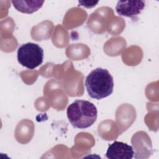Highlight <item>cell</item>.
Listing matches in <instances>:
<instances>
[{
  "label": "cell",
  "instance_id": "1",
  "mask_svg": "<svg viewBox=\"0 0 159 159\" xmlns=\"http://www.w3.org/2000/svg\"><path fill=\"white\" fill-rule=\"evenodd\" d=\"M85 86L89 96L98 100L110 96L113 92V78L106 69L97 68L86 76Z\"/></svg>",
  "mask_w": 159,
  "mask_h": 159
},
{
  "label": "cell",
  "instance_id": "2",
  "mask_svg": "<svg viewBox=\"0 0 159 159\" xmlns=\"http://www.w3.org/2000/svg\"><path fill=\"white\" fill-rule=\"evenodd\" d=\"M66 114L73 127L78 129H86L96 122L98 110L93 103L88 101L78 99L68 106Z\"/></svg>",
  "mask_w": 159,
  "mask_h": 159
},
{
  "label": "cell",
  "instance_id": "3",
  "mask_svg": "<svg viewBox=\"0 0 159 159\" xmlns=\"http://www.w3.org/2000/svg\"><path fill=\"white\" fill-rule=\"evenodd\" d=\"M17 54L18 62L29 69H34L43 62V50L34 43L22 44L19 47Z\"/></svg>",
  "mask_w": 159,
  "mask_h": 159
},
{
  "label": "cell",
  "instance_id": "4",
  "mask_svg": "<svg viewBox=\"0 0 159 159\" xmlns=\"http://www.w3.org/2000/svg\"><path fill=\"white\" fill-rule=\"evenodd\" d=\"M145 6L144 1H118L116 11L120 16L134 17L142 12Z\"/></svg>",
  "mask_w": 159,
  "mask_h": 159
},
{
  "label": "cell",
  "instance_id": "5",
  "mask_svg": "<svg viewBox=\"0 0 159 159\" xmlns=\"http://www.w3.org/2000/svg\"><path fill=\"white\" fill-rule=\"evenodd\" d=\"M134 151L131 145L122 142L115 141L109 145L106 157L109 159H131Z\"/></svg>",
  "mask_w": 159,
  "mask_h": 159
},
{
  "label": "cell",
  "instance_id": "6",
  "mask_svg": "<svg viewBox=\"0 0 159 159\" xmlns=\"http://www.w3.org/2000/svg\"><path fill=\"white\" fill-rule=\"evenodd\" d=\"M44 1H12L15 9L22 13L32 14L42 7Z\"/></svg>",
  "mask_w": 159,
  "mask_h": 159
},
{
  "label": "cell",
  "instance_id": "7",
  "mask_svg": "<svg viewBox=\"0 0 159 159\" xmlns=\"http://www.w3.org/2000/svg\"><path fill=\"white\" fill-rule=\"evenodd\" d=\"M79 6H84L86 8H91L93 7L98 3V1H78Z\"/></svg>",
  "mask_w": 159,
  "mask_h": 159
}]
</instances>
